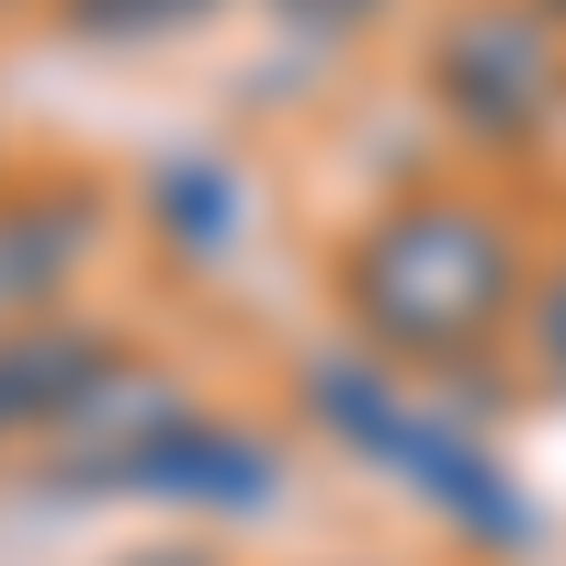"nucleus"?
Returning a JSON list of instances; mask_svg holds the SVG:
<instances>
[{"label":"nucleus","mask_w":566,"mask_h":566,"mask_svg":"<svg viewBox=\"0 0 566 566\" xmlns=\"http://www.w3.org/2000/svg\"><path fill=\"white\" fill-rule=\"evenodd\" d=\"M533 352H544V374L566 386V272L544 283V306H533Z\"/></svg>","instance_id":"9b49d317"},{"label":"nucleus","mask_w":566,"mask_h":566,"mask_svg":"<svg viewBox=\"0 0 566 566\" xmlns=\"http://www.w3.org/2000/svg\"><path fill=\"white\" fill-rule=\"evenodd\" d=\"M306 397H317V419L340 431L352 453H374V464H408V442H419V408H397V386L386 374H363L352 352H328L317 374H306Z\"/></svg>","instance_id":"6e6552de"},{"label":"nucleus","mask_w":566,"mask_h":566,"mask_svg":"<svg viewBox=\"0 0 566 566\" xmlns=\"http://www.w3.org/2000/svg\"><path fill=\"white\" fill-rule=\"evenodd\" d=\"M159 227H170V250H193V261H216L227 239H239V181H227L216 159H159Z\"/></svg>","instance_id":"1a4fd4ad"},{"label":"nucleus","mask_w":566,"mask_h":566,"mask_svg":"<svg viewBox=\"0 0 566 566\" xmlns=\"http://www.w3.org/2000/svg\"><path fill=\"white\" fill-rule=\"evenodd\" d=\"M80 34H159V23H205L216 0H57Z\"/></svg>","instance_id":"9d476101"},{"label":"nucleus","mask_w":566,"mask_h":566,"mask_svg":"<svg viewBox=\"0 0 566 566\" xmlns=\"http://www.w3.org/2000/svg\"><path fill=\"white\" fill-rule=\"evenodd\" d=\"M114 363V340H91V328L69 317H23V328H0V442H45L57 419L80 408V386Z\"/></svg>","instance_id":"20e7f679"},{"label":"nucleus","mask_w":566,"mask_h":566,"mask_svg":"<svg viewBox=\"0 0 566 566\" xmlns=\"http://www.w3.org/2000/svg\"><path fill=\"white\" fill-rule=\"evenodd\" d=\"M510 295H522L510 227L488 205H453V193H419L397 216H374L363 250H352V317L386 352H476L510 317Z\"/></svg>","instance_id":"f257e3e1"},{"label":"nucleus","mask_w":566,"mask_h":566,"mask_svg":"<svg viewBox=\"0 0 566 566\" xmlns=\"http://www.w3.org/2000/svg\"><path fill=\"white\" fill-rule=\"evenodd\" d=\"M193 419H205V408L181 397V374L114 352V363L80 386V408L45 431V476H57V488H148V464L193 431Z\"/></svg>","instance_id":"7ed1b4c3"},{"label":"nucleus","mask_w":566,"mask_h":566,"mask_svg":"<svg viewBox=\"0 0 566 566\" xmlns=\"http://www.w3.org/2000/svg\"><path fill=\"white\" fill-rule=\"evenodd\" d=\"M283 12H295V23H328V34H340V23H363V12H386V0H283Z\"/></svg>","instance_id":"f8f14e48"},{"label":"nucleus","mask_w":566,"mask_h":566,"mask_svg":"<svg viewBox=\"0 0 566 566\" xmlns=\"http://www.w3.org/2000/svg\"><path fill=\"white\" fill-rule=\"evenodd\" d=\"M533 12H544V23H566V0H533Z\"/></svg>","instance_id":"2eb2a0df"},{"label":"nucleus","mask_w":566,"mask_h":566,"mask_svg":"<svg viewBox=\"0 0 566 566\" xmlns=\"http://www.w3.org/2000/svg\"><path fill=\"white\" fill-rule=\"evenodd\" d=\"M431 91L453 103V125H476V136H533L555 114V91H566L555 23L533 0H464L431 34Z\"/></svg>","instance_id":"f03ea898"},{"label":"nucleus","mask_w":566,"mask_h":566,"mask_svg":"<svg viewBox=\"0 0 566 566\" xmlns=\"http://www.w3.org/2000/svg\"><path fill=\"white\" fill-rule=\"evenodd\" d=\"M0 250H12L23 306H45L80 272V250H91V193H80V181H34V193H12V205H0Z\"/></svg>","instance_id":"0eeeda50"},{"label":"nucleus","mask_w":566,"mask_h":566,"mask_svg":"<svg viewBox=\"0 0 566 566\" xmlns=\"http://www.w3.org/2000/svg\"><path fill=\"white\" fill-rule=\"evenodd\" d=\"M23 317V283H12V250H0V328Z\"/></svg>","instance_id":"4468645a"},{"label":"nucleus","mask_w":566,"mask_h":566,"mask_svg":"<svg viewBox=\"0 0 566 566\" xmlns=\"http://www.w3.org/2000/svg\"><path fill=\"white\" fill-rule=\"evenodd\" d=\"M114 566H216V555H193V544H148V555H114Z\"/></svg>","instance_id":"ddd939ff"},{"label":"nucleus","mask_w":566,"mask_h":566,"mask_svg":"<svg viewBox=\"0 0 566 566\" xmlns=\"http://www.w3.org/2000/svg\"><path fill=\"white\" fill-rule=\"evenodd\" d=\"M148 488L181 499V510H227V522H250V510L283 488V464H272V442L239 431V419H193V431L148 464Z\"/></svg>","instance_id":"423d86ee"},{"label":"nucleus","mask_w":566,"mask_h":566,"mask_svg":"<svg viewBox=\"0 0 566 566\" xmlns=\"http://www.w3.org/2000/svg\"><path fill=\"white\" fill-rule=\"evenodd\" d=\"M408 476L431 488V499H442V522H464L476 544H510V555H522V544L544 533L533 510H522V488H510L499 464H488L476 442L453 431V419H419V442H408Z\"/></svg>","instance_id":"39448f33"}]
</instances>
